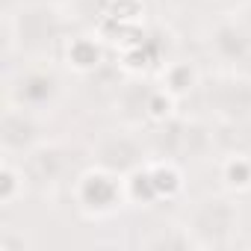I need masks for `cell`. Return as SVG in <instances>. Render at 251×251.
Returning <instances> with one entry per match:
<instances>
[{"mask_svg": "<svg viewBox=\"0 0 251 251\" xmlns=\"http://www.w3.org/2000/svg\"><path fill=\"white\" fill-rule=\"evenodd\" d=\"M24 186H27V177H24L21 163L15 166L12 157H6L3 166H0V204H3V207H12L15 198L24 192Z\"/></svg>", "mask_w": 251, "mask_h": 251, "instance_id": "17", "label": "cell"}, {"mask_svg": "<svg viewBox=\"0 0 251 251\" xmlns=\"http://www.w3.org/2000/svg\"><path fill=\"white\" fill-rule=\"evenodd\" d=\"M183 225L195 248H227L239 227V210L225 195H207L192 204Z\"/></svg>", "mask_w": 251, "mask_h": 251, "instance_id": "3", "label": "cell"}, {"mask_svg": "<svg viewBox=\"0 0 251 251\" xmlns=\"http://www.w3.org/2000/svg\"><path fill=\"white\" fill-rule=\"evenodd\" d=\"M210 48L222 62H230V65L248 62L251 59V30L236 24L233 18H225L210 33Z\"/></svg>", "mask_w": 251, "mask_h": 251, "instance_id": "10", "label": "cell"}, {"mask_svg": "<svg viewBox=\"0 0 251 251\" xmlns=\"http://www.w3.org/2000/svg\"><path fill=\"white\" fill-rule=\"evenodd\" d=\"M92 163L118 175V177H127L130 172H136L148 163V148L130 130H112V133H103L95 142Z\"/></svg>", "mask_w": 251, "mask_h": 251, "instance_id": "7", "label": "cell"}, {"mask_svg": "<svg viewBox=\"0 0 251 251\" xmlns=\"http://www.w3.org/2000/svg\"><path fill=\"white\" fill-rule=\"evenodd\" d=\"M198 83H201V77H198L195 65H192V62H186V59L166 62L163 77H160V86H163V89H166L175 100H180L183 95H189Z\"/></svg>", "mask_w": 251, "mask_h": 251, "instance_id": "15", "label": "cell"}, {"mask_svg": "<svg viewBox=\"0 0 251 251\" xmlns=\"http://www.w3.org/2000/svg\"><path fill=\"white\" fill-rule=\"evenodd\" d=\"M74 204L83 216L89 219H103V216H112L118 207L127 204V195H124V177L100 169V166H92L86 172H80L74 177Z\"/></svg>", "mask_w": 251, "mask_h": 251, "instance_id": "5", "label": "cell"}, {"mask_svg": "<svg viewBox=\"0 0 251 251\" xmlns=\"http://www.w3.org/2000/svg\"><path fill=\"white\" fill-rule=\"evenodd\" d=\"M3 33H6V53H21L24 59L45 62L65 42L62 6L18 0L3 15Z\"/></svg>", "mask_w": 251, "mask_h": 251, "instance_id": "1", "label": "cell"}, {"mask_svg": "<svg viewBox=\"0 0 251 251\" xmlns=\"http://www.w3.org/2000/svg\"><path fill=\"white\" fill-rule=\"evenodd\" d=\"M216 6H225V9H245L251 6V0H213Z\"/></svg>", "mask_w": 251, "mask_h": 251, "instance_id": "19", "label": "cell"}, {"mask_svg": "<svg viewBox=\"0 0 251 251\" xmlns=\"http://www.w3.org/2000/svg\"><path fill=\"white\" fill-rule=\"evenodd\" d=\"M142 248H157V251H186V248H195V242H192V236H189V230H186V225H163V227H157L151 236H145L142 242H139Z\"/></svg>", "mask_w": 251, "mask_h": 251, "instance_id": "16", "label": "cell"}, {"mask_svg": "<svg viewBox=\"0 0 251 251\" xmlns=\"http://www.w3.org/2000/svg\"><path fill=\"white\" fill-rule=\"evenodd\" d=\"M59 74L48 65H39V59H30L27 68L6 77V103L12 106H24L30 112H50L59 103Z\"/></svg>", "mask_w": 251, "mask_h": 251, "instance_id": "4", "label": "cell"}, {"mask_svg": "<svg viewBox=\"0 0 251 251\" xmlns=\"http://www.w3.org/2000/svg\"><path fill=\"white\" fill-rule=\"evenodd\" d=\"M216 145V133L201 121L192 118H169L160 121L151 133V151L154 157L175 160V163H198L210 157Z\"/></svg>", "mask_w": 251, "mask_h": 251, "instance_id": "2", "label": "cell"}, {"mask_svg": "<svg viewBox=\"0 0 251 251\" xmlns=\"http://www.w3.org/2000/svg\"><path fill=\"white\" fill-rule=\"evenodd\" d=\"M204 103L219 121H251V77L219 71L204 80Z\"/></svg>", "mask_w": 251, "mask_h": 251, "instance_id": "6", "label": "cell"}, {"mask_svg": "<svg viewBox=\"0 0 251 251\" xmlns=\"http://www.w3.org/2000/svg\"><path fill=\"white\" fill-rule=\"evenodd\" d=\"M62 56H65V62L74 71L89 74V71H95L100 65L103 50H100V45L92 36H74V39H65L62 42Z\"/></svg>", "mask_w": 251, "mask_h": 251, "instance_id": "12", "label": "cell"}, {"mask_svg": "<svg viewBox=\"0 0 251 251\" xmlns=\"http://www.w3.org/2000/svg\"><path fill=\"white\" fill-rule=\"evenodd\" d=\"M154 89L151 83L142 80H130L124 83L115 95V112L121 115L124 124H142L151 121V100H154Z\"/></svg>", "mask_w": 251, "mask_h": 251, "instance_id": "11", "label": "cell"}, {"mask_svg": "<svg viewBox=\"0 0 251 251\" xmlns=\"http://www.w3.org/2000/svg\"><path fill=\"white\" fill-rule=\"evenodd\" d=\"M27 3H56V6H62L65 0H27Z\"/></svg>", "mask_w": 251, "mask_h": 251, "instance_id": "21", "label": "cell"}, {"mask_svg": "<svg viewBox=\"0 0 251 251\" xmlns=\"http://www.w3.org/2000/svg\"><path fill=\"white\" fill-rule=\"evenodd\" d=\"M219 177L227 192H248L251 189V157L245 151H227L219 163Z\"/></svg>", "mask_w": 251, "mask_h": 251, "instance_id": "14", "label": "cell"}, {"mask_svg": "<svg viewBox=\"0 0 251 251\" xmlns=\"http://www.w3.org/2000/svg\"><path fill=\"white\" fill-rule=\"evenodd\" d=\"M145 169H148V177H151V183H154L157 198H166V201H169V198L180 195V189H183V175H180V169H177L175 160L154 157V160L145 163Z\"/></svg>", "mask_w": 251, "mask_h": 251, "instance_id": "13", "label": "cell"}, {"mask_svg": "<svg viewBox=\"0 0 251 251\" xmlns=\"http://www.w3.org/2000/svg\"><path fill=\"white\" fill-rule=\"evenodd\" d=\"M21 169H24L27 186L53 189L68 172V151L59 142H39L21 157Z\"/></svg>", "mask_w": 251, "mask_h": 251, "instance_id": "8", "label": "cell"}, {"mask_svg": "<svg viewBox=\"0 0 251 251\" xmlns=\"http://www.w3.org/2000/svg\"><path fill=\"white\" fill-rule=\"evenodd\" d=\"M24 248H27V239L21 233H15L12 227L0 230V251H24Z\"/></svg>", "mask_w": 251, "mask_h": 251, "instance_id": "18", "label": "cell"}, {"mask_svg": "<svg viewBox=\"0 0 251 251\" xmlns=\"http://www.w3.org/2000/svg\"><path fill=\"white\" fill-rule=\"evenodd\" d=\"M163 6H186V3H192V0H160Z\"/></svg>", "mask_w": 251, "mask_h": 251, "instance_id": "20", "label": "cell"}, {"mask_svg": "<svg viewBox=\"0 0 251 251\" xmlns=\"http://www.w3.org/2000/svg\"><path fill=\"white\" fill-rule=\"evenodd\" d=\"M39 112H30L24 106H3V115H0V145H3V154H27L30 148H36L42 139V127H39Z\"/></svg>", "mask_w": 251, "mask_h": 251, "instance_id": "9", "label": "cell"}]
</instances>
